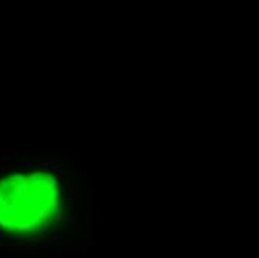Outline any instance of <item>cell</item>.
I'll return each instance as SVG.
<instances>
[{"label": "cell", "mask_w": 259, "mask_h": 258, "mask_svg": "<svg viewBox=\"0 0 259 258\" xmlns=\"http://www.w3.org/2000/svg\"><path fill=\"white\" fill-rule=\"evenodd\" d=\"M66 193L52 172H13L0 179V231L37 236L63 221Z\"/></svg>", "instance_id": "6da1fadb"}]
</instances>
